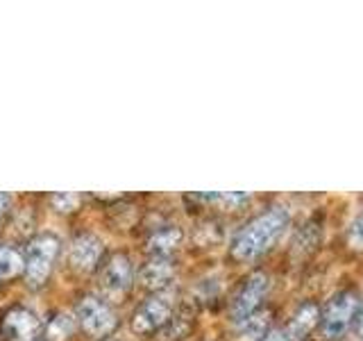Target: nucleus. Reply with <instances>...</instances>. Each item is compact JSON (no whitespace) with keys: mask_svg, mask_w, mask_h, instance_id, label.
Here are the masks:
<instances>
[{"mask_svg":"<svg viewBox=\"0 0 363 341\" xmlns=\"http://www.w3.org/2000/svg\"><path fill=\"white\" fill-rule=\"evenodd\" d=\"M291 221V214L286 207H272L266 214L257 216L250 221L241 232L234 237L230 253L236 261H252L259 255H264L268 248L281 237Z\"/></svg>","mask_w":363,"mask_h":341,"instance_id":"obj_1","label":"nucleus"},{"mask_svg":"<svg viewBox=\"0 0 363 341\" xmlns=\"http://www.w3.org/2000/svg\"><path fill=\"white\" fill-rule=\"evenodd\" d=\"M60 239L50 232H41L32 239L23 257V278L30 289H41L48 282L60 255Z\"/></svg>","mask_w":363,"mask_h":341,"instance_id":"obj_2","label":"nucleus"},{"mask_svg":"<svg viewBox=\"0 0 363 341\" xmlns=\"http://www.w3.org/2000/svg\"><path fill=\"white\" fill-rule=\"evenodd\" d=\"M75 321L89 337L105 339L118 328V314L100 296L89 293L75 305Z\"/></svg>","mask_w":363,"mask_h":341,"instance_id":"obj_3","label":"nucleus"},{"mask_svg":"<svg viewBox=\"0 0 363 341\" xmlns=\"http://www.w3.org/2000/svg\"><path fill=\"white\" fill-rule=\"evenodd\" d=\"M359 305V296L354 291H338L332 301L327 303L325 314H323V335L327 339H340L347 328L352 325V318H354Z\"/></svg>","mask_w":363,"mask_h":341,"instance_id":"obj_4","label":"nucleus"},{"mask_svg":"<svg viewBox=\"0 0 363 341\" xmlns=\"http://www.w3.org/2000/svg\"><path fill=\"white\" fill-rule=\"evenodd\" d=\"M173 321V303L166 296H150L147 301H143L132 316V332L134 335H155L157 330H162Z\"/></svg>","mask_w":363,"mask_h":341,"instance_id":"obj_5","label":"nucleus"},{"mask_svg":"<svg viewBox=\"0 0 363 341\" xmlns=\"http://www.w3.org/2000/svg\"><path fill=\"white\" fill-rule=\"evenodd\" d=\"M41 335V318L26 305H11L0 316V337L5 341H34Z\"/></svg>","mask_w":363,"mask_h":341,"instance_id":"obj_6","label":"nucleus"},{"mask_svg":"<svg viewBox=\"0 0 363 341\" xmlns=\"http://www.w3.org/2000/svg\"><path fill=\"white\" fill-rule=\"evenodd\" d=\"M268 289H270V278L266 273H252V276L243 282V287L236 291L234 301L230 305V316L236 323H243L247 316L257 314V307L264 301Z\"/></svg>","mask_w":363,"mask_h":341,"instance_id":"obj_7","label":"nucleus"},{"mask_svg":"<svg viewBox=\"0 0 363 341\" xmlns=\"http://www.w3.org/2000/svg\"><path fill=\"white\" fill-rule=\"evenodd\" d=\"M102 255H105L102 239L96 234L82 232L71 242V248H68V264L77 273H91L98 269Z\"/></svg>","mask_w":363,"mask_h":341,"instance_id":"obj_8","label":"nucleus"},{"mask_svg":"<svg viewBox=\"0 0 363 341\" xmlns=\"http://www.w3.org/2000/svg\"><path fill=\"white\" fill-rule=\"evenodd\" d=\"M134 282V264L125 253L111 255L100 269V284L109 293H125Z\"/></svg>","mask_w":363,"mask_h":341,"instance_id":"obj_9","label":"nucleus"},{"mask_svg":"<svg viewBox=\"0 0 363 341\" xmlns=\"http://www.w3.org/2000/svg\"><path fill=\"white\" fill-rule=\"evenodd\" d=\"M173 278H175V264L170 261V257H152L139 273L141 284L152 291L164 289Z\"/></svg>","mask_w":363,"mask_h":341,"instance_id":"obj_10","label":"nucleus"},{"mask_svg":"<svg viewBox=\"0 0 363 341\" xmlns=\"http://www.w3.org/2000/svg\"><path fill=\"white\" fill-rule=\"evenodd\" d=\"M182 239L184 232L177 225H162L147 237V253H152V257H170L179 248Z\"/></svg>","mask_w":363,"mask_h":341,"instance_id":"obj_11","label":"nucleus"},{"mask_svg":"<svg viewBox=\"0 0 363 341\" xmlns=\"http://www.w3.org/2000/svg\"><path fill=\"white\" fill-rule=\"evenodd\" d=\"M318 318H320V312H318V307L313 303L302 305L300 310L293 314L289 323V330H286L289 339H304L318 325Z\"/></svg>","mask_w":363,"mask_h":341,"instance_id":"obj_12","label":"nucleus"},{"mask_svg":"<svg viewBox=\"0 0 363 341\" xmlns=\"http://www.w3.org/2000/svg\"><path fill=\"white\" fill-rule=\"evenodd\" d=\"M23 273V255L16 248L0 244V284L14 280Z\"/></svg>","mask_w":363,"mask_h":341,"instance_id":"obj_13","label":"nucleus"},{"mask_svg":"<svg viewBox=\"0 0 363 341\" xmlns=\"http://www.w3.org/2000/svg\"><path fill=\"white\" fill-rule=\"evenodd\" d=\"M196 198L202 202H213L223 210H238L250 200V193H245V191H213V193H200Z\"/></svg>","mask_w":363,"mask_h":341,"instance_id":"obj_14","label":"nucleus"},{"mask_svg":"<svg viewBox=\"0 0 363 341\" xmlns=\"http://www.w3.org/2000/svg\"><path fill=\"white\" fill-rule=\"evenodd\" d=\"M241 341H261L268 335V314H252L243 323H238Z\"/></svg>","mask_w":363,"mask_h":341,"instance_id":"obj_15","label":"nucleus"},{"mask_svg":"<svg viewBox=\"0 0 363 341\" xmlns=\"http://www.w3.org/2000/svg\"><path fill=\"white\" fill-rule=\"evenodd\" d=\"M73 328H75L73 318L60 312V314H55L50 318L48 325H45V335H48L50 339H55V341H62V339H66L68 335L73 332Z\"/></svg>","mask_w":363,"mask_h":341,"instance_id":"obj_16","label":"nucleus"},{"mask_svg":"<svg viewBox=\"0 0 363 341\" xmlns=\"http://www.w3.org/2000/svg\"><path fill=\"white\" fill-rule=\"evenodd\" d=\"M347 244L354 250H363V214L352 221L350 230H347Z\"/></svg>","mask_w":363,"mask_h":341,"instance_id":"obj_17","label":"nucleus"},{"mask_svg":"<svg viewBox=\"0 0 363 341\" xmlns=\"http://www.w3.org/2000/svg\"><path fill=\"white\" fill-rule=\"evenodd\" d=\"M50 202L55 205L57 212H73V210H77L79 198L71 196V193H60V196H52Z\"/></svg>","mask_w":363,"mask_h":341,"instance_id":"obj_18","label":"nucleus"},{"mask_svg":"<svg viewBox=\"0 0 363 341\" xmlns=\"http://www.w3.org/2000/svg\"><path fill=\"white\" fill-rule=\"evenodd\" d=\"M261 341H291V339H289L286 332H284V330H270V332Z\"/></svg>","mask_w":363,"mask_h":341,"instance_id":"obj_19","label":"nucleus"},{"mask_svg":"<svg viewBox=\"0 0 363 341\" xmlns=\"http://www.w3.org/2000/svg\"><path fill=\"white\" fill-rule=\"evenodd\" d=\"M9 205H11V196H9V193H3V191H0V221L5 219V214H7V210H9Z\"/></svg>","mask_w":363,"mask_h":341,"instance_id":"obj_20","label":"nucleus"},{"mask_svg":"<svg viewBox=\"0 0 363 341\" xmlns=\"http://www.w3.org/2000/svg\"><path fill=\"white\" fill-rule=\"evenodd\" d=\"M359 339L363 341V314H361V318H359Z\"/></svg>","mask_w":363,"mask_h":341,"instance_id":"obj_21","label":"nucleus"}]
</instances>
